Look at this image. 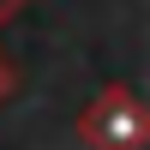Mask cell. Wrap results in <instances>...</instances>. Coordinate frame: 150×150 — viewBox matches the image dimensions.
<instances>
[{"instance_id": "cell-1", "label": "cell", "mask_w": 150, "mask_h": 150, "mask_svg": "<svg viewBox=\"0 0 150 150\" xmlns=\"http://www.w3.org/2000/svg\"><path fill=\"white\" fill-rule=\"evenodd\" d=\"M78 138L90 150H144L150 144V114L126 84H108L90 108L78 114Z\"/></svg>"}, {"instance_id": "cell-2", "label": "cell", "mask_w": 150, "mask_h": 150, "mask_svg": "<svg viewBox=\"0 0 150 150\" xmlns=\"http://www.w3.org/2000/svg\"><path fill=\"white\" fill-rule=\"evenodd\" d=\"M24 6H30V0H0V24H6L12 12H24Z\"/></svg>"}, {"instance_id": "cell-3", "label": "cell", "mask_w": 150, "mask_h": 150, "mask_svg": "<svg viewBox=\"0 0 150 150\" xmlns=\"http://www.w3.org/2000/svg\"><path fill=\"white\" fill-rule=\"evenodd\" d=\"M6 90H12V66L0 60V102H6Z\"/></svg>"}]
</instances>
